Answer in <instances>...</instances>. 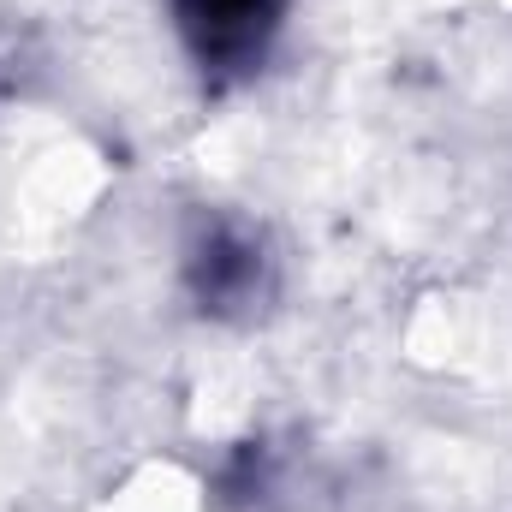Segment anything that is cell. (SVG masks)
Instances as JSON below:
<instances>
[{"mask_svg": "<svg viewBox=\"0 0 512 512\" xmlns=\"http://www.w3.org/2000/svg\"><path fill=\"white\" fill-rule=\"evenodd\" d=\"M286 24V0H173V30L209 78H251Z\"/></svg>", "mask_w": 512, "mask_h": 512, "instance_id": "1", "label": "cell"}, {"mask_svg": "<svg viewBox=\"0 0 512 512\" xmlns=\"http://www.w3.org/2000/svg\"><path fill=\"white\" fill-rule=\"evenodd\" d=\"M262 245L245 227H209L191 245V286L203 298V310H233V304H256L262 292Z\"/></svg>", "mask_w": 512, "mask_h": 512, "instance_id": "2", "label": "cell"}]
</instances>
